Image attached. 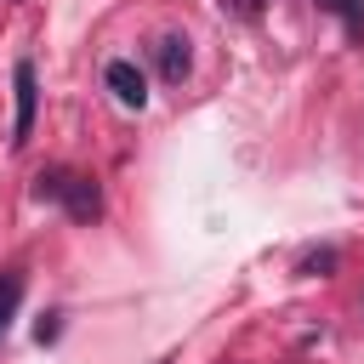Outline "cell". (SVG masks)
<instances>
[{
	"instance_id": "cell-1",
	"label": "cell",
	"mask_w": 364,
	"mask_h": 364,
	"mask_svg": "<svg viewBox=\"0 0 364 364\" xmlns=\"http://www.w3.org/2000/svg\"><path fill=\"white\" fill-rule=\"evenodd\" d=\"M11 91H17V119H11V148H23L28 142V131H34V108H40V85H34V63L23 57L17 68H11Z\"/></svg>"
},
{
	"instance_id": "cell-2",
	"label": "cell",
	"mask_w": 364,
	"mask_h": 364,
	"mask_svg": "<svg viewBox=\"0 0 364 364\" xmlns=\"http://www.w3.org/2000/svg\"><path fill=\"white\" fill-rule=\"evenodd\" d=\"M102 85H108L114 102H125V108H142V102H148V74H142L131 57H114V63L102 68Z\"/></svg>"
},
{
	"instance_id": "cell-3",
	"label": "cell",
	"mask_w": 364,
	"mask_h": 364,
	"mask_svg": "<svg viewBox=\"0 0 364 364\" xmlns=\"http://www.w3.org/2000/svg\"><path fill=\"white\" fill-rule=\"evenodd\" d=\"M74 222H97L102 216V188L91 182V176H80V171H68V182H63V199H57Z\"/></svg>"
},
{
	"instance_id": "cell-4",
	"label": "cell",
	"mask_w": 364,
	"mask_h": 364,
	"mask_svg": "<svg viewBox=\"0 0 364 364\" xmlns=\"http://www.w3.org/2000/svg\"><path fill=\"white\" fill-rule=\"evenodd\" d=\"M154 68H159V80H165V85H182V80H188V68H193L188 40H182V34H159V40H154Z\"/></svg>"
},
{
	"instance_id": "cell-5",
	"label": "cell",
	"mask_w": 364,
	"mask_h": 364,
	"mask_svg": "<svg viewBox=\"0 0 364 364\" xmlns=\"http://www.w3.org/2000/svg\"><path fill=\"white\" fill-rule=\"evenodd\" d=\"M17 301H23V273H0V336L11 330V318H17Z\"/></svg>"
},
{
	"instance_id": "cell-6",
	"label": "cell",
	"mask_w": 364,
	"mask_h": 364,
	"mask_svg": "<svg viewBox=\"0 0 364 364\" xmlns=\"http://www.w3.org/2000/svg\"><path fill=\"white\" fill-rule=\"evenodd\" d=\"M318 6L347 23V40H364V0H318Z\"/></svg>"
},
{
	"instance_id": "cell-7",
	"label": "cell",
	"mask_w": 364,
	"mask_h": 364,
	"mask_svg": "<svg viewBox=\"0 0 364 364\" xmlns=\"http://www.w3.org/2000/svg\"><path fill=\"white\" fill-rule=\"evenodd\" d=\"M63 182H68V165H46V171H34V199H63Z\"/></svg>"
},
{
	"instance_id": "cell-8",
	"label": "cell",
	"mask_w": 364,
	"mask_h": 364,
	"mask_svg": "<svg viewBox=\"0 0 364 364\" xmlns=\"http://www.w3.org/2000/svg\"><path fill=\"white\" fill-rule=\"evenodd\" d=\"M330 267H336V250H330V245H324V250H307V256L296 262V273H301V279H324Z\"/></svg>"
},
{
	"instance_id": "cell-9",
	"label": "cell",
	"mask_w": 364,
	"mask_h": 364,
	"mask_svg": "<svg viewBox=\"0 0 364 364\" xmlns=\"http://www.w3.org/2000/svg\"><path fill=\"white\" fill-rule=\"evenodd\" d=\"M57 330H63V324H57V313H46V318L34 324V341H40V347H46V341H57Z\"/></svg>"
}]
</instances>
